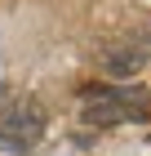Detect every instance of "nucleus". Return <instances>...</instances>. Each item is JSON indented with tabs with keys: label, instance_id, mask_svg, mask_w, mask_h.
I'll list each match as a JSON object with an SVG mask.
<instances>
[{
	"label": "nucleus",
	"instance_id": "nucleus-1",
	"mask_svg": "<svg viewBox=\"0 0 151 156\" xmlns=\"http://www.w3.org/2000/svg\"><path fill=\"white\" fill-rule=\"evenodd\" d=\"M80 120L98 129L151 120V89L147 85H89L80 94Z\"/></svg>",
	"mask_w": 151,
	"mask_h": 156
},
{
	"label": "nucleus",
	"instance_id": "nucleus-2",
	"mask_svg": "<svg viewBox=\"0 0 151 156\" xmlns=\"http://www.w3.org/2000/svg\"><path fill=\"white\" fill-rule=\"evenodd\" d=\"M45 138V112L36 98H13L9 107H0V152L22 156Z\"/></svg>",
	"mask_w": 151,
	"mask_h": 156
},
{
	"label": "nucleus",
	"instance_id": "nucleus-3",
	"mask_svg": "<svg viewBox=\"0 0 151 156\" xmlns=\"http://www.w3.org/2000/svg\"><path fill=\"white\" fill-rule=\"evenodd\" d=\"M147 62V40H138V45H125V49H111V54H102V67L116 80H125V76H133Z\"/></svg>",
	"mask_w": 151,
	"mask_h": 156
}]
</instances>
